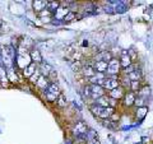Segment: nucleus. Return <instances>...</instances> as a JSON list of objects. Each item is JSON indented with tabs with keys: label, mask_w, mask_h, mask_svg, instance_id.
Wrapping results in <instances>:
<instances>
[{
	"label": "nucleus",
	"mask_w": 153,
	"mask_h": 144,
	"mask_svg": "<svg viewBox=\"0 0 153 144\" xmlns=\"http://www.w3.org/2000/svg\"><path fill=\"white\" fill-rule=\"evenodd\" d=\"M89 108H91V112H92L94 116H97L100 119H103V120L110 119L115 114V108H112V107H101V106L94 105V103L91 105Z\"/></svg>",
	"instance_id": "f257e3e1"
},
{
	"label": "nucleus",
	"mask_w": 153,
	"mask_h": 144,
	"mask_svg": "<svg viewBox=\"0 0 153 144\" xmlns=\"http://www.w3.org/2000/svg\"><path fill=\"white\" fill-rule=\"evenodd\" d=\"M1 57H3V61L7 68H12L14 57H16L13 47L12 46H3L1 47Z\"/></svg>",
	"instance_id": "f03ea898"
},
{
	"label": "nucleus",
	"mask_w": 153,
	"mask_h": 144,
	"mask_svg": "<svg viewBox=\"0 0 153 144\" xmlns=\"http://www.w3.org/2000/svg\"><path fill=\"white\" fill-rule=\"evenodd\" d=\"M88 126L85 125L84 122L79 121L76 122L74 125V129H73V133L74 135L76 137V139H79V140H87V133H88Z\"/></svg>",
	"instance_id": "7ed1b4c3"
},
{
	"label": "nucleus",
	"mask_w": 153,
	"mask_h": 144,
	"mask_svg": "<svg viewBox=\"0 0 153 144\" xmlns=\"http://www.w3.org/2000/svg\"><path fill=\"white\" fill-rule=\"evenodd\" d=\"M46 98L49 101H57V98L60 97V91L56 83H50V85L45 89Z\"/></svg>",
	"instance_id": "20e7f679"
},
{
	"label": "nucleus",
	"mask_w": 153,
	"mask_h": 144,
	"mask_svg": "<svg viewBox=\"0 0 153 144\" xmlns=\"http://www.w3.org/2000/svg\"><path fill=\"white\" fill-rule=\"evenodd\" d=\"M120 60L117 59H112L108 63L107 66V73H108V78H117L119 70H120Z\"/></svg>",
	"instance_id": "39448f33"
},
{
	"label": "nucleus",
	"mask_w": 153,
	"mask_h": 144,
	"mask_svg": "<svg viewBox=\"0 0 153 144\" xmlns=\"http://www.w3.org/2000/svg\"><path fill=\"white\" fill-rule=\"evenodd\" d=\"M91 97H92L94 101L101 98L102 96H105V88L102 85H97V84H91Z\"/></svg>",
	"instance_id": "423d86ee"
},
{
	"label": "nucleus",
	"mask_w": 153,
	"mask_h": 144,
	"mask_svg": "<svg viewBox=\"0 0 153 144\" xmlns=\"http://www.w3.org/2000/svg\"><path fill=\"white\" fill-rule=\"evenodd\" d=\"M120 87V82L117 80V78H107L105 79V83H103V88L105 91H112L115 88Z\"/></svg>",
	"instance_id": "0eeeda50"
},
{
	"label": "nucleus",
	"mask_w": 153,
	"mask_h": 144,
	"mask_svg": "<svg viewBox=\"0 0 153 144\" xmlns=\"http://www.w3.org/2000/svg\"><path fill=\"white\" fill-rule=\"evenodd\" d=\"M120 65H121L123 69H125V68H128V66L131 65V57H130V55H129L126 51H123V52H121V56H120Z\"/></svg>",
	"instance_id": "6e6552de"
},
{
	"label": "nucleus",
	"mask_w": 153,
	"mask_h": 144,
	"mask_svg": "<svg viewBox=\"0 0 153 144\" xmlns=\"http://www.w3.org/2000/svg\"><path fill=\"white\" fill-rule=\"evenodd\" d=\"M124 96H125V92H124V88L121 87V85L120 87H117V88H115V89H112V91H110V97L116 99V101L124 98Z\"/></svg>",
	"instance_id": "1a4fd4ad"
},
{
	"label": "nucleus",
	"mask_w": 153,
	"mask_h": 144,
	"mask_svg": "<svg viewBox=\"0 0 153 144\" xmlns=\"http://www.w3.org/2000/svg\"><path fill=\"white\" fill-rule=\"evenodd\" d=\"M93 66L97 73H107V66H108V63H106V61H94L93 63Z\"/></svg>",
	"instance_id": "9d476101"
},
{
	"label": "nucleus",
	"mask_w": 153,
	"mask_h": 144,
	"mask_svg": "<svg viewBox=\"0 0 153 144\" xmlns=\"http://www.w3.org/2000/svg\"><path fill=\"white\" fill-rule=\"evenodd\" d=\"M105 79H106V76H105V74H102V73H96V75H94V76H92V78H89V82H91L92 84L102 85V87H103Z\"/></svg>",
	"instance_id": "9b49d317"
},
{
	"label": "nucleus",
	"mask_w": 153,
	"mask_h": 144,
	"mask_svg": "<svg viewBox=\"0 0 153 144\" xmlns=\"http://www.w3.org/2000/svg\"><path fill=\"white\" fill-rule=\"evenodd\" d=\"M83 73H84V76L92 78V76L96 75V73H97V71H96L93 64L88 63V64H84V66H83Z\"/></svg>",
	"instance_id": "f8f14e48"
},
{
	"label": "nucleus",
	"mask_w": 153,
	"mask_h": 144,
	"mask_svg": "<svg viewBox=\"0 0 153 144\" xmlns=\"http://www.w3.org/2000/svg\"><path fill=\"white\" fill-rule=\"evenodd\" d=\"M135 98H137L135 93H133V92L125 93V96H124V102H125V106H128V107L133 106L134 102H135Z\"/></svg>",
	"instance_id": "ddd939ff"
},
{
	"label": "nucleus",
	"mask_w": 153,
	"mask_h": 144,
	"mask_svg": "<svg viewBox=\"0 0 153 144\" xmlns=\"http://www.w3.org/2000/svg\"><path fill=\"white\" fill-rule=\"evenodd\" d=\"M111 60H112V54L108 51H103L96 56V61H106V63H110Z\"/></svg>",
	"instance_id": "4468645a"
},
{
	"label": "nucleus",
	"mask_w": 153,
	"mask_h": 144,
	"mask_svg": "<svg viewBox=\"0 0 153 144\" xmlns=\"http://www.w3.org/2000/svg\"><path fill=\"white\" fill-rule=\"evenodd\" d=\"M94 105H98L101 107H110V96H102L101 98L94 101Z\"/></svg>",
	"instance_id": "2eb2a0df"
},
{
	"label": "nucleus",
	"mask_w": 153,
	"mask_h": 144,
	"mask_svg": "<svg viewBox=\"0 0 153 144\" xmlns=\"http://www.w3.org/2000/svg\"><path fill=\"white\" fill-rule=\"evenodd\" d=\"M142 76H143L142 70L140 69H135L133 73H130L128 75V78H129V80H130V82H135V80H140Z\"/></svg>",
	"instance_id": "dca6fc26"
},
{
	"label": "nucleus",
	"mask_w": 153,
	"mask_h": 144,
	"mask_svg": "<svg viewBox=\"0 0 153 144\" xmlns=\"http://www.w3.org/2000/svg\"><path fill=\"white\" fill-rule=\"evenodd\" d=\"M37 85L40 88H42V89H46L50 85V83H49V80H47V78L45 75H41L40 78H38V80H37Z\"/></svg>",
	"instance_id": "f3484780"
},
{
	"label": "nucleus",
	"mask_w": 153,
	"mask_h": 144,
	"mask_svg": "<svg viewBox=\"0 0 153 144\" xmlns=\"http://www.w3.org/2000/svg\"><path fill=\"white\" fill-rule=\"evenodd\" d=\"M149 93H151V89L148 85H144V87H142V89L138 92V97H142V98H146L148 99V97H149Z\"/></svg>",
	"instance_id": "a211bd4d"
},
{
	"label": "nucleus",
	"mask_w": 153,
	"mask_h": 144,
	"mask_svg": "<svg viewBox=\"0 0 153 144\" xmlns=\"http://www.w3.org/2000/svg\"><path fill=\"white\" fill-rule=\"evenodd\" d=\"M130 92L133 93H138L139 91L142 89V84H140V80H135V82H130Z\"/></svg>",
	"instance_id": "6ab92c4d"
},
{
	"label": "nucleus",
	"mask_w": 153,
	"mask_h": 144,
	"mask_svg": "<svg viewBox=\"0 0 153 144\" xmlns=\"http://www.w3.org/2000/svg\"><path fill=\"white\" fill-rule=\"evenodd\" d=\"M36 73V70H35V64H30L27 66V68H25V76L26 78H30L31 79V76Z\"/></svg>",
	"instance_id": "aec40b11"
},
{
	"label": "nucleus",
	"mask_w": 153,
	"mask_h": 144,
	"mask_svg": "<svg viewBox=\"0 0 153 144\" xmlns=\"http://www.w3.org/2000/svg\"><path fill=\"white\" fill-rule=\"evenodd\" d=\"M61 5L57 1H47V5H46V9L49 12H56Z\"/></svg>",
	"instance_id": "412c9836"
},
{
	"label": "nucleus",
	"mask_w": 153,
	"mask_h": 144,
	"mask_svg": "<svg viewBox=\"0 0 153 144\" xmlns=\"http://www.w3.org/2000/svg\"><path fill=\"white\" fill-rule=\"evenodd\" d=\"M147 102H148V99L142 98V97H138V96H137L135 102H134V106H137L138 108H140V107H146V106H147Z\"/></svg>",
	"instance_id": "4be33fe9"
},
{
	"label": "nucleus",
	"mask_w": 153,
	"mask_h": 144,
	"mask_svg": "<svg viewBox=\"0 0 153 144\" xmlns=\"http://www.w3.org/2000/svg\"><path fill=\"white\" fill-rule=\"evenodd\" d=\"M31 57H32V60L36 61L37 64H41V63H42V57H41V55H40V52H38V50H32Z\"/></svg>",
	"instance_id": "5701e85b"
},
{
	"label": "nucleus",
	"mask_w": 153,
	"mask_h": 144,
	"mask_svg": "<svg viewBox=\"0 0 153 144\" xmlns=\"http://www.w3.org/2000/svg\"><path fill=\"white\" fill-rule=\"evenodd\" d=\"M46 5H47V1H35L33 3V8H35L37 12H41L42 9H46Z\"/></svg>",
	"instance_id": "b1692460"
},
{
	"label": "nucleus",
	"mask_w": 153,
	"mask_h": 144,
	"mask_svg": "<svg viewBox=\"0 0 153 144\" xmlns=\"http://www.w3.org/2000/svg\"><path fill=\"white\" fill-rule=\"evenodd\" d=\"M102 125H103L105 128H108V129H116V126H115V122L111 121L110 119L103 120V121H102Z\"/></svg>",
	"instance_id": "393cba45"
},
{
	"label": "nucleus",
	"mask_w": 153,
	"mask_h": 144,
	"mask_svg": "<svg viewBox=\"0 0 153 144\" xmlns=\"http://www.w3.org/2000/svg\"><path fill=\"white\" fill-rule=\"evenodd\" d=\"M97 138V133H96V130H93V129H89L88 133H87V142L92 140V139H96Z\"/></svg>",
	"instance_id": "a878e982"
},
{
	"label": "nucleus",
	"mask_w": 153,
	"mask_h": 144,
	"mask_svg": "<svg viewBox=\"0 0 153 144\" xmlns=\"http://www.w3.org/2000/svg\"><path fill=\"white\" fill-rule=\"evenodd\" d=\"M147 111H148V110H147V106H146V107H140V108H138V110H137V116L139 115V117H140V119H143V117L146 116Z\"/></svg>",
	"instance_id": "bb28decb"
},
{
	"label": "nucleus",
	"mask_w": 153,
	"mask_h": 144,
	"mask_svg": "<svg viewBox=\"0 0 153 144\" xmlns=\"http://www.w3.org/2000/svg\"><path fill=\"white\" fill-rule=\"evenodd\" d=\"M0 80H1L3 85H5V84H7V75L4 74V70H3L1 66H0Z\"/></svg>",
	"instance_id": "cd10ccee"
},
{
	"label": "nucleus",
	"mask_w": 153,
	"mask_h": 144,
	"mask_svg": "<svg viewBox=\"0 0 153 144\" xmlns=\"http://www.w3.org/2000/svg\"><path fill=\"white\" fill-rule=\"evenodd\" d=\"M75 18V14H74V12H69L66 16L64 17V21L65 22H70V21H73V19Z\"/></svg>",
	"instance_id": "c85d7f7f"
},
{
	"label": "nucleus",
	"mask_w": 153,
	"mask_h": 144,
	"mask_svg": "<svg viewBox=\"0 0 153 144\" xmlns=\"http://www.w3.org/2000/svg\"><path fill=\"white\" fill-rule=\"evenodd\" d=\"M134 70H135V66H134V65L131 64L130 66H128V68H125V69H124V74H125V75H129L130 73H133Z\"/></svg>",
	"instance_id": "c756f323"
},
{
	"label": "nucleus",
	"mask_w": 153,
	"mask_h": 144,
	"mask_svg": "<svg viewBox=\"0 0 153 144\" xmlns=\"http://www.w3.org/2000/svg\"><path fill=\"white\" fill-rule=\"evenodd\" d=\"M57 103H59V106H60V107H64L65 105H66V103H65V99H64V96H63V94H60V97L57 98Z\"/></svg>",
	"instance_id": "7c9ffc66"
},
{
	"label": "nucleus",
	"mask_w": 153,
	"mask_h": 144,
	"mask_svg": "<svg viewBox=\"0 0 153 144\" xmlns=\"http://www.w3.org/2000/svg\"><path fill=\"white\" fill-rule=\"evenodd\" d=\"M84 97L85 98L91 97V87H89V85H87V87L84 88Z\"/></svg>",
	"instance_id": "2f4dec72"
},
{
	"label": "nucleus",
	"mask_w": 153,
	"mask_h": 144,
	"mask_svg": "<svg viewBox=\"0 0 153 144\" xmlns=\"http://www.w3.org/2000/svg\"><path fill=\"white\" fill-rule=\"evenodd\" d=\"M119 119H120V115H119V114H116V112H115V114L112 115V116L110 117V120H111V121H114V122H116Z\"/></svg>",
	"instance_id": "473e14b6"
},
{
	"label": "nucleus",
	"mask_w": 153,
	"mask_h": 144,
	"mask_svg": "<svg viewBox=\"0 0 153 144\" xmlns=\"http://www.w3.org/2000/svg\"><path fill=\"white\" fill-rule=\"evenodd\" d=\"M117 101L116 99H114V98H111V97H110V107H112V108H115V107H116L117 106Z\"/></svg>",
	"instance_id": "72a5a7b5"
},
{
	"label": "nucleus",
	"mask_w": 153,
	"mask_h": 144,
	"mask_svg": "<svg viewBox=\"0 0 153 144\" xmlns=\"http://www.w3.org/2000/svg\"><path fill=\"white\" fill-rule=\"evenodd\" d=\"M80 63L79 61H76V63H74V65H71V68H73V70H78L79 68H80V65H79Z\"/></svg>",
	"instance_id": "f704fd0d"
},
{
	"label": "nucleus",
	"mask_w": 153,
	"mask_h": 144,
	"mask_svg": "<svg viewBox=\"0 0 153 144\" xmlns=\"http://www.w3.org/2000/svg\"><path fill=\"white\" fill-rule=\"evenodd\" d=\"M87 144H100V140H98L97 138H96V139H92V140L87 142Z\"/></svg>",
	"instance_id": "c9c22d12"
}]
</instances>
